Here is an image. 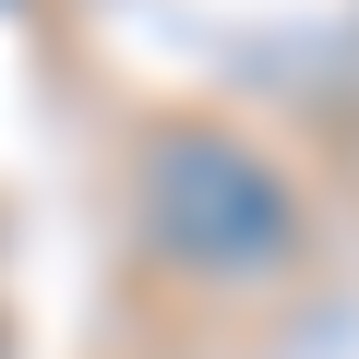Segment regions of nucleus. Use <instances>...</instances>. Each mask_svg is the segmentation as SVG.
<instances>
[{
  "label": "nucleus",
  "instance_id": "obj_1",
  "mask_svg": "<svg viewBox=\"0 0 359 359\" xmlns=\"http://www.w3.org/2000/svg\"><path fill=\"white\" fill-rule=\"evenodd\" d=\"M144 228L168 264L192 276H276L299 252V204L264 156H240L228 132H156L144 144Z\"/></svg>",
  "mask_w": 359,
  "mask_h": 359
}]
</instances>
